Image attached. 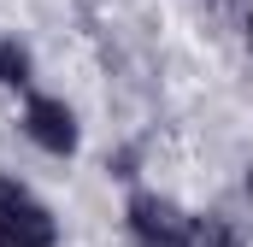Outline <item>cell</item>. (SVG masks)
Masks as SVG:
<instances>
[{"mask_svg":"<svg viewBox=\"0 0 253 247\" xmlns=\"http://www.w3.org/2000/svg\"><path fill=\"white\" fill-rule=\"evenodd\" d=\"M124 224L135 247H194V218L165 194H135L124 206Z\"/></svg>","mask_w":253,"mask_h":247,"instance_id":"7a4b0ae2","label":"cell"},{"mask_svg":"<svg viewBox=\"0 0 253 247\" xmlns=\"http://www.w3.org/2000/svg\"><path fill=\"white\" fill-rule=\"evenodd\" d=\"M248 200H253V171H248Z\"/></svg>","mask_w":253,"mask_h":247,"instance_id":"8992f818","label":"cell"},{"mask_svg":"<svg viewBox=\"0 0 253 247\" xmlns=\"http://www.w3.org/2000/svg\"><path fill=\"white\" fill-rule=\"evenodd\" d=\"M248 41H253V24H248Z\"/></svg>","mask_w":253,"mask_h":247,"instance_id":"52a82bcc","label":"cell"},{"mask_svg":"<svg viewBox=\"0 0 253 247\" xmlns=\"http://www.w3.org/2000/svg\"><path fill=\"white\" fill-rule=\"evenodd\" d=\"M0 82H12V88L30 82V53H24L18 41H0Z\"/></svg>","mask_w":253,"mask_h":247,"instance_id":"5b68a950","label":"cell"},{"mask_svg":"<svg viewBox=\"0 0 253 247\" xmlns=\"http://www.w3.org/2000/svg\"><path fill=\"white\" fill-rule=\"evenodd\" d=\"M59 242V224L53 212L18 183L0 171V247H53Z\"/></svg>","mask_w":253,"mask_h":247,"instance_id":"6da1fadb","label":"cell"},{"mask_svg":"<svg viewBox=\"0 0 253 247\" xmlns=\"http://www.w3.org/2000/svg\"><path fill=\"white\" fill-rule=\"evenodd\" d=\"M24 129H30V141L42 147V153H77V112L53 100V94H36L30 106H24Z\"/></svg>","mask_w":253,"mask_h":247,"instance_id":"3957f363","label":"cell"},{"mask_svg":"<svg viewBox=\"0 0 253 247\" xmlns=\"http://www.w3.org/2000/svg\"><path fill=\"white\" fill-rule=\"evenodd\" d=\"M194 247H242V236L230 230V218L206 212V218H194Z\"/></svg>","mask_w":253,"mask_h":247,"instance_id":"277c9868","label":"cell"}]
</instances>
